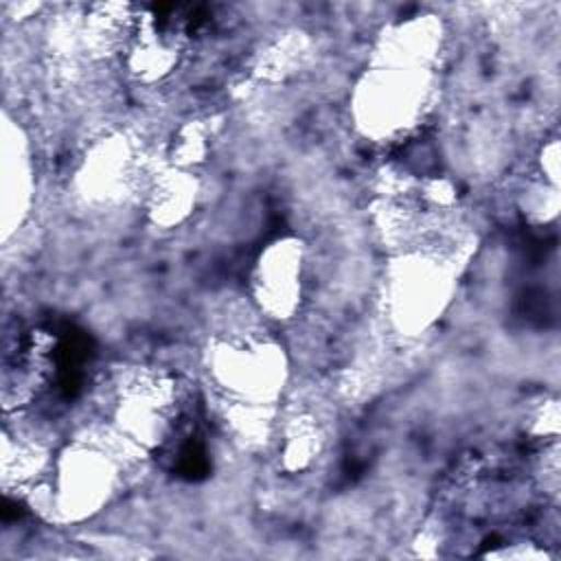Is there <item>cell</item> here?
Masks as SVG:
<instances>
[{
	"label": "cell",
	"instance_id": "6da1fadb",
	"mask_svg": "<svg viewBox=\"0 0 561 561\" xmlns=\"http://www.w3.org/2000/svg\"><path fill=\"white\" fill-rule=\"evenodd\" d=\"M458 265L438 243H412L386 267L381 307L388 327L401 337L427 333L447 311L456 291Z\"/></svg>",
	"mask_w": 561,
	"mask_h": 561
},
{
	"label": "cell",
	"instance_id": "7a4b0ae2",
	"mask_svg": "<svg viewBox=\"0 0 561 561\" xmlns=\"http://www.w3.org/2000/svg\"><path fill=\"white\" fill-rule=\"evenodd\" d=\"M204 366L219 403L278 408L289 375L283 346L254 327L217 333L208 342Z\"/></svg>",
	"mask_w": 561,
	"mask_h": 561
},
{
	"label": "cell",
	"instance_id": "3957f363",
	"mask_svg": "<svg viewBox=\"0 0 561 561\" xmlns=\"http://www.w3.org/2000/svg\"><path fill=\"white\" fill-rule=\"evenodd\" d=\"M432 96L434 70L375 61L355 83L351 112L364 136L392 142L425 121Z\"/></svg>",
	"mask_w": 561,
	"mask_h": 561
},
{
	"label": "cell",
	"instance_id": "277c9868",
	"mask_svg": "<svg viewBox=\"0 0 561 561\" xmlns=\"http://www.w3.org/2000/svg\"><path fill=\"white\" fill-rule=\"evenodd\" d=\"M307 287V250L296 237L270 241L250 274L256 309L270 320H291L302 305Z\"/></svg>",
	"mask_w": 561,
	"mask_h": 561
},
{
	"label": "cell",
	"instance_id": "5b68a950",
	"mask_svg": "<svg viewBox=\"0 0 561 561\" xmlns=\"http://www.w3.org/2000/svg\"><path fill=\"white\" fill-rule=\"evenodd\" d=\"M199 199L197 178L178 167H162L153 171L145 186V210L153 226L175 228L182 226L195 210Z\"/></svg>",
	"mask_w": 561,
	"mask_h": 561
},
{
	"label": "cell",
	"instance_id": "8992f818",
	"mask_svg": "<svg viewBox=\"0 0 561 561\" xmlns=\"http://www.w3.org/2000/svg\"><path fill=\"white\" fill-rule=\"evenodd\" d=\"M539 169L543 175V182L550 186H557L559 180V140L550 138L541 151H539Z\"/></svg>",
	"mask_w": 561,
	"mask_h": 561
}]
</instances>
